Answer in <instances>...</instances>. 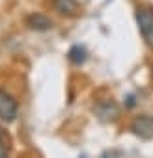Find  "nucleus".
<instances>
[{"mask_svg": "<svg viewBox=\"0 0 153 158\" xmlns=\"http://www.w3.org/2000/svg\"><path fill=\"white\" fill-rule=\"evenodd\" d=\"M136 24H138V30L146 41L147 47L153 48V10L151 8H138L136 10Z\"/></svg>", "mask_w": 153, "mask_h": 158, "instance_id": "f257e3e1", "label": "nucleus"}, {"mask_svg": "<svg viewBox=\"0 0 153 158\" xmlns=\"http://www.w3.org/2000/svg\"><path fill=\"white\" fill-rule=\"evenodd\" d=\"M19 114L17 101L4 89H0V119L4 123H13Z\"/></svg>", "mask_w": 153, "mask_h": 158, "instance_id": "f03ea898", "label": "nucleus"}, {"mask_svg": "<svg viewBox=\"0 0 153 158\" xmlns=\"http://www.w3.org/2000/svg\"><path fill=\"white\" fill-rule=\"evenodd\" d=\"M95 115L103 123H114L120 117V108L114 101H99L95 104Z\"/></svg>", "mask_w": 153, "mask_h": 158, "instance_id": "7ed1b4c3", "label": "nucleus"}, {"mask_svg": "<svg viewBox=\"0 0 153 158\" xmlns=\"http://www.w3.org/2000/svg\"><path fill=\"white\" fill-rule=\"evenodd\" d=\"M131 130L140 136L142 139H151L153 138V117L151 115H138L131 123Z\"/></svg>", "mask_w": 153, "mask_h": 158, "instance_id": "20e7f679", "label": "nucleus"}, {"mask_svg": "<svg viewBox=\"0 0 153 158\" xmlns=\"http://www.w3.org/2000/svg\"><path fill=\"white\" fill-rule=\"evenodd\" d=\"M24 23L30 30H36V32H47L54 26L52 19L47 17L45 13H30V15H26Z\"/></svg>", "mask_w": 153, "mask_h": 158, "instance_id": "39448f33", "label": "nucleus"}, {"mask_svg": "<svg viewBox=\"0 0 153 158\" xmlns=\"http://www.w3.org/2000/svg\"><path fill=\"white\" fill-rule=\"evenodd\" d=\"M52 6L60 15L71 17L79 11V2L76 0H52Z\"/></svg>", "mask_w": 153, "mask_h": 158, "instance_id": "423d86ee", "label": "nucleus"}, {"mask_svg": "<svg viewBox=\"0 0 153 158\" xmlns=\"http://www.w3.org/2000/svg\"><path fill=\"white\" fill-rule=\"evenodd\" d=\"M67 58H69V61L75 63V65H82V63L88 60V52H86V48L81 47V45H73V47L69 48Z\"/></svg>", "mask_w": 153, "mask_h": 158, "instance_id": "0eeeda50", "label": "nucleus"}, {"mask_svg": "<svg viewBox=\"0 0 153 158\" xmlns=\"http://www.w3.org/2000/svg\"><path fill=\"white\" fill-rule=\"evenodd\" d=\"M10 156V145L6 139H0V158H8Z\"/></svg>", "mask_w": 153, "mask_h": 158, "instance_id": "6e6552de", "label": "nucleus"}, {"mask_svg": "<svg viewBox=\"0 0 153 158\" xmlns=\"http://www.w3.org/2000/svg\"><path fill=\"white\" fill-rule=\"evenodd\" d=\"M0 139H6V132L2 130V127H0Z\"/></svg>", "mask_w": 153, "mask_h": 158, "instance_id": "1a4fd4ad", "label": "nucleus"}]
</instances>
